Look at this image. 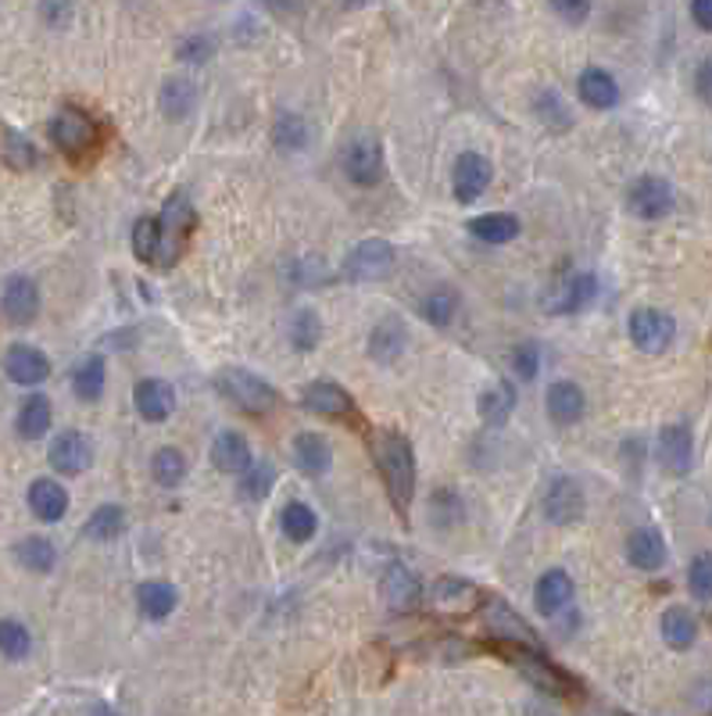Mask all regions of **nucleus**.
Returning a JSON list of instances; mask_svg holds the SVG:
<instances>
[{"mask_svg":"<svg viewBox=\"0 0 712 716\" xmlns=\"http://www.w3.org/2000/svg\"><path fill=\"white\" fill-rule=\"evenodd\" d=\"M373 459L395 509L404 513L415 498V452L409 437L398 434V430H379V434H373Z\"/></svg>","mask_w":712,"mask_h":716,"instance_id":"1","label":"nucleus"},{"mask_svg":"<svg viewBox=\"0 0 712 716\" xmlns=\"http://www.w3.org/2000/svg\"><path fill=\"white\" fill-rule=\"evenodd\" d=\"M158 230H162V258H158V269H168L179 262V255L187 251L190 233L198 230V212H193L187 194H172L162 215H158Z\"/></svg>","mask_w":712,"mask_h":716,"instance_id":"2","label":"nucleus"},{"mask_svg":"<svg viewBox=\"0 0 712 716\" xmlns=\"http://www.w3.org/2000/svg\"><path fill=\"white\" fill-rule=\"evenodd\" d=\"M215 387H218V394H223L226 402H233L240 412H248V416H265V412L276 409L273 384H265L262 376H254V373H248V369H240V366L223 369V373L215 376Z\"/></svg>","mask_w":712,"mask_h":716,"instance_id":"3","label":"nucleus"},{"mask_svg":"<svg viewBox=\"0 0 712 716\" xmlns=\"http://www.w3.org/2000/svg\"><path fill=\"white\" fill-rule=\"evenodd\" d=\"M51 140L58 144L61 155L68 158H86L93 155V147L101 144V129H97V122L86 115L83 108L76 104H65L51 119Z\"/></svg>","mask_w":712,"mask_h":716,"instance_id":"4","label":"nucleus"},{"mask_svg":"<svg viewBox=\"0 0 712 716\" xmlns=\"http://www.w3.org/2000/svg\"><path fill=\"white\" fill-rule=\"evenodd\" d=\"M395 266H398L395 248H390L387 240L370 237V240L354 244L340 269L351 283H370V280H387L390 273H395Z\"/></svg>","mask_w":712,"mask_h":716,"instance_id":"5","label":"nucleus"},{"mask_svg":"<svg viewBox=\"0 0 712 716\" xmlns=\"http://www.w3.org/2000/svg\"><path fill=\"white\" fill-rule=\"evenodd\" d=\"M343 176L359 187H373V183L384 180V147L373 137V133H354L340 155Z\"/></svg>","mask_w":712,"mask_h":716,"instance_id":"6","label":"nucleus"},{"mask_svg":"<svg viewBox=\"0 0 712 716\" xmlns=\"http://www.w3.org/2000/svg\"><path fill=\"white\" fill-rule=\"evenodd\" d=\"M484 631L495 641H505V645H512V649H541L534 627L526 624L512 606H505L501 598L484 602Z\"/></svg>","mask_w":712,"mask_h":716,"instance_id":"7","label":"nucleus"},{"mask_svg":"<svg viewBox=\"0 0 712 716\" xmlns=\"http://www.w3.org/2000/svg\"><path fill=\"white\" fill-rule=\"evenodd\" d=\"M509 659L526 674V681L537 684L541 691H548V695H562V699L576 695V681L566 670H559L555 663H548L541 656V649H512L509 645Z\"/></svg>","mask_w":712,"mask_h":716,"instance_id":"8","label":"nucleus"},{"mask_svg":"<svg viewBox=\"0 0 712 716\" xmlns=\"http://www.w3.org/2000/svg\"><path fill=\"white\" fill-rule=\"evenodd\" d=\"M426 602H429V609L440 616H470L473 609L484 606V595H480V588L470 584L465 577H440L429 584Z\"/></svg>","mask_w":712,"mask_h":716,"instance_id":"9","label":"nucleus"},{"mask_svg":"<svg viewBox=\"0 0 712 716\" xmlns=\"http://www.w3.org/2000/svg\"><path fill=\"white\" fill-rule=\"evenodd\" d=\"M673 337H677V323H673L666 312H659V308H637L630 316V341L645 355L666 351Z\"/></svg>","mask_w":712,"mask_h":716,"instance_id":"10","label":"nucleus"},{"mask_svg":"<svg viewBox=\"0 0 712 716\" xmlns=\"http://www.w3.org/2000/svg\"><path fill=\"white\" fill-rule=\"evenodd\" d=\"M627 208L645 222H655L673 212V187L659 176H641L630 183L627 190Z\"/></svg>","mask_w":712,"mask_h":716,"instance_id":"11","label":"nucleus"},{"mask_svg":"<svg viewBox=\"0 0 712 716\" xmlns=\"http://www.w3.org/2000/svg\"><path fill=\"white\" fill-rule=\"evenodd\" d=\"M655 459L666 469L670 477H684L691 469L695 459V437L687 423H670L659 430V444H655Z\"/></svg>","mask_w":712,"mask_h":716,"instance_id":"12","label":"nucleus"},{"mask_svg":"<svg viewBox=\"0 0 712 716\" xmlns=\"http://www.w3.org/2000/svg\"><path fill=\"white\" fill-rule=\"evenodd\" d=\"M545 516H548V523H555V527H570V523L580 520V516H584V491H580V484L570 480V477L551 480L548 491H545Z\"/></svg>","mask_w":712,"mask_h":716,"instance_id":"13","label":"nucleus"},{"mask_svg":"<svg viewBox=\"0 0 712 716\" xmlns=\"http://www.w3.org/2000/svg\"><path fill=\"white\" fill-rule=\"evenodd\" d=\"M379 595H384V602L395 613H412L423 602V584L409 566L395 563V566H387L384 580H379Z\"/></svg>","mask_w":712,"mask_h":716,"instance_id":"14","label":"nucleus"},{"mask_svg":"<svg viewBox=\"0 0 712 716\" xmlns=\"http://www.w3.org/2000/svg\"><path fill=\"white\" fill-rule=\"evenodd\" d=\"M490 176H495V169L484 155L476 151H465L455 158V172H451V187H455V197L462 205L476 201L487 187H490Z\"/></svg>","mask_w":712,"mask_h":716,"instance_id":"15","label":"nucleus"},{"mask_svg":"<svg viewBox=\"0 0 712 716\" xmlns=\"http://www.w3.org/2000/svg\"><path fill=\"white\" fill-rule=\"evenodd\" d=\"M595 294H598V280L591 273H570L555 280V287L545 294V301L551 312H580V308L595 301Z\"/></svg>","mask_w":712,"mask_h":716,"instance_id":"16","label":"nucleus"},{"mask_svg":"<svg viewBox=\"0 0 712 716\" xmlns=\"http://www.w3.org/2000/svg\"><path fill=\"white\" fill-rule=\"evenodd\" d=\"M4 369L22 387H36L51 376V362H47V355L40 348H33V344H11L4 351Z\"/></svg>","mask_w":712,"mask_h":716,"instance_id":"17","label":"nucleus"},{"mask_svg":"<svg viewBox=\"0 0 712 716\" xmlns=\"http://www.w3.org/2000/svg\"><path fill=\"white\" fill-rule=\"evenodd\" d=\"M47 459H51L54 473L76 477V473H83V469H90L93 452H90V441H86L83 434H76V430H68V434L54 437L51 455H47Z\"/></svg>","mask_w":712,"mask_h":716,"instance_id":"18","label":"nucleus"},{"mask_svg":"<svg viewBox=\"0 0 712 716\" xmlns=\"http://www.w3.org/2000/svg\"><path fill=\"white\" fill-rule=\"evenodd\" d=\"M40 312V291L29 276H8L4 283V316L8 323L26 326Z\"/></svg>","mask_w":712,"mask_h":716,"instance_id":"19","label":"nucleus"},{"mask_svg":"<svg viewBox=\"0 0 712 716\" xmlns=\"http://www.w3.org/2000/svg\"><path fill=\"white\" fill-rule=\"evenodd\" d=\"M304 409H312L315 416H329V419H348L354 416V402L351 394L340 384H329V380H315V384L304 387Z\"/></svg>","mask_w":712,"mask_h":716,"instance_id":"20","label":"nucleus"},{"mask_svg":"<svg viewBox=\"0 0 712 716\" xmlns=\"http://www.w3.org/2000/svg\"><path fill=\"white\" fill-rule=\"evenodd\" d=\"M133 402H137V412L147 423H162V419L176 412V391H172V384H165V380H140Z\"/></svg>","mask_w":712,"mask_h":716,"instance_id":"21","label":"nucleus"},{"mask_svg":"<svg viewBox=\"0 0 712 716\" xmlns=\"http://www.w3.org/2000/svg\"><path fill=\"white\" fill-rule=\"evenodd\" d=\"M666 541H662L659 530L652 527H641L634 530V534L627 538V559L630 566H637V570H662V563H666Z\"/></svg>","mask_w":712,"mask_h":716,"instance_id":"22","label":"nucleus"},{"mask_svg":"<svg viewBox=\"0 0 712 716\" xmlns=\"http://www.w3.org/2000/svg\"><path fill=\"white\" fill-rule=\"evenodd\" d=\"M548 416L555 419L559 427H570V423H580V416L587 409V398L584 391L570 384V380H559V384L548 387Z\"/></svg>","mask_w":712,"mask_h":716,"instance_id":"23","label":"nucleus"},{"mask_svg":"<svg viewBox=\"0 0 712 716\" xmlns=\"http://www.w3.org/2000/svg\"><path fill=\"white\" fill-rule=\"evenodd\" d=\"M212 462L215 469H223V473H248L251 444L243 441V434H237V430H223V434L212 441Z\"/></svg>","mask_w":712,"mask_h":716,"instance_id":"24","label":"nucleus"},{"mask_svg":"<svg viewBox=\"0 0 712 716\" xmlns=\"http://www.w3.org/2000/svg\"><path fill=\"white\" fill-rule=\"evenodd\" d=\"M293 459H298L301 473L309 477H323L329 473V466H334V448H329V441L323 434H298L293 437Z\"/></svg>","mask_w":712,"mask_h":716,"instance_id":"25","label":"nucleus"},{"mask_svg":"<svg viewBox=\"0 0 712 716\" xmlns=\"http://www.w3.org/2000/svg\"><path fill=\"white\" fill-rule=\"evenodd\" d=\"M29 509L36 513V520L43 523H58L68 509V491L58 484V480H33L29 487Z\"/></svg>","mask_w":712,"mask_h":716,"instance_id":"26","label":"nucleus"},{"mask_svg":"<svg viewBox=\"0 0 712 716\" xmlns=\"http://www.w3.org/2000/svg\"><path fill=\"white\" fill-rule=\"evenodd\" d=\"M573 598V580L562 570H548L534 588V602L545 616H555L559 609H566Z\"/></svg>","mask_w":712,"mask_h":716,"instance_id":"27","label":"nucleus"},{"mask_svg":"<svg viewBox=\"0 0 712 716\" xmlns=\"http://www.w3.org/2000/svg\"><path fill=\"white\" fill-rule=\"evenodd\" d=\"M576 90H580V101L587 108H598V111L616 108V101H620V86L605 69H587L580 83H576Z\"/></svg>","mask_w":712,"mask_h":716,"instance_id":"28","label":"nucleus"},{"mask_svg":"<svg viewBox=\"0 0 712 716\" xmlns=\"http://www.w3.org/2000/svg\"><path fill=\"white\" fill-rule=\"evenodd\" d=\"M659 631H662V638H666V645H670V649L684 652V649H691V645H695V638H698V620L691 616V609H684V606H670L666 613H662Z\"/></svg>","mask_w":712,"mask_h":716,"instance_id":"29","label":"nucleus"},{"mask_svg":"<svg viewBox=\"0 0 712 716\" xmlns=\"http://www.w3.org/2000/svg\"><path fill=\"white\" fill-rule=\"evenodd\" d=\"M404 326L398 319H384V323H376L373 333H370V358H376L379 366H390L395 358L404 351Z\"/></svg>","mask_w":712,"mask_h":716,"instance_id":"30","label":"nucleus"},{"mask_svg":"<svg viewBox=\"0 0 712 716\" xmlns=\"http://www.w3.org/2000/svg\"><path fill=\"white\" fill-rule=\"evenodd\" d=\"M176 588L165 584V580H147V584L137 588V606L147 620H165V616L176 609Z\"/></svg>","mask_w":712,"mask_h":716,"instance_id":"31","label":"nucleus"},{"mask_svg":"<svg viewBox=\"0 0 712 716\" xmlns=\"http://www.w3.org/2000/svg\"><path fill=\"white\" fill-rule=\"evenodd\" d=\"M104 358L101 355H86L83 362L72 369V391L79 394L83 402H97L104 394Z\"/></svg>","mask_w":712,"mask_h":716,"instance_id":"32","label":"nucleus"},{"mask_svg":"<svg viewBox=\"0 0 712 716\" xmlns=\"http://www.w3.org/2000/svg\"><path fill=\"white\" fill-rule=\"evenodd\" d=\"M198 104V86L187 76H168L162 86V111L165 119H187L190 108Z\"/></svg>","mask_w":712,"mask_h":716,"instance_id":"33","label":"nucleus"},{"mask_svg":"<svg viewBox=\"0 0 712 716\" xmlns=\"http://www.w3.org/2000/svg\"><path fill=\"white\" fill-rule=\"evenodd\" d=\"M470 233L480 237L484 244H509L520 237V219L505 215V212H487V215H476L470 222Z\"/></svg>","mask_w":712,"mask_h":716,"instance_id":"34","label":"nucleus"},{"mask_svg":"<svg viewBox=\"0 0 712 716\" xmlns=\"http://www.w3.org/2000/svg\"><path fill=\"white\" fill-rule=\"evenodd\" d=\"M51 430V402L47 394H29L18 412V434L26 441H40Z\"/></svg>","mask_w":712,"mask_h":716,"instance_id":"35","label":"nucleus"},{"mask_svg":"<svg viewBox=\"0 0 712 716\" xmlns=\"http://www.w3.org/2000/svg\"><path fill=\"white\" fill-rule=\"evenodd\" d=\"M476 409H480V419H484V423L501 427V423H505V419L512 416V409H515V394H512V387H505V384H495L490 391L480 394Z\"/></svg>","mask_w":712,"mask_h":716,"instance_id":"36","label":"nucleus"},{"mask_svg":"<svg viewBox=\"0 0 712 716\" xmlns=\"http://www.w3.org/2000/svg\"><path fill=\"white\" fill-rule=\"evenodd\" d=\"M279 527H284V534L290 541H312L318 520H315V513L304 502H287L284 513H279Z\"/></svg>","mask_w":712,"mask_h":716,"instance_id":"37","label":"nucleus"},{"mask_svg":"<svg viewBox=\"0 0 712 716\" xmlns=\"http://www.w3.org/2000/svg\"><path fill=\"white\" fill-rule=\"evenodd\" d=\"M122 530H126V513H122V505H101V509L86 520L83 534L90 541H112Z\"/></svg>","mask_w":712,"mask_h":716,"instance_id":"38","label":"nucleus"},{"mask_svg":"<svg viewBox=\"0 0 712 716\" xmlns=\"http://www.w3.org/2000/svg\"><path fill=\"white\" fill-rule=\"evenodd\" d=\"M133 251H137L140 262L158 266V258H162V230H158V219L143 215L137 226H133Z\"/></svg>","mask_w":712,"mask_h":716,"instance_id":"39","label":"nucleus"},{"mask_svg":"<svg viewBox=\"0 0 712 716\" xmlns=\"http://www.w3.org/2000/svg\"><path fill=\"white\" fill-rule=\"evenodd\" d=\"M15 555H18V563L26 566V570H33V573L54 570V559H58L54 545L47 538H40V534H33V538L22 541V545L15 548Z\"/></svg>","mask_w":712,"mask_h":716,"instance_id":"40","label":"nucleus"},{"mask_svg":"<svg viewBox=\"0 0 712 716\" xmlns=\"http://www.w3.org/2000/svg\"><path fill=\"white\" fill-rule=\"evenodd\" d=\"M151 473L162 487H176L187 477V459H183L179 448H158L151 459Z\"/></svg>","mask_w":712,"mask_h":716,"instance_id":"41","label":"nucleus"},{"mask_svg":"<svg viewBox=\"0 0 712 716\" xmlns=\"http://www.w3.org/2000/svg\"><path fill=\"white\" fill-rule=\"evenodd\" d=\"M455 308H459V298L451 291H434L426 294L420 301V316L426 319L429 326H448L451 319H455Z\"/></svg>","mask_w":712,"mask_h":716,"instance_id":"42","label":"nucleus"},{"mask_svg":"<svg viewBox=\"0 0 712 716\" xmlns=\"http://www.w3.org/2000/svg\"><path fill=\"white\" fill-rule=\"evenodd\" d=\"M0 649H4V659H11V663L26 659L29 649H33V638L26 631V624H18V620H11L8 616V620L0 624Z\"/></svg>","mask_w":712,"mask_h":716,"instance_id":"43","label":"nucleus"},{"mask_svg":"<svg viewBox=\"0 0 712 716\" xmlns=\"http://www.w3.org/2000/svg\"><path fill=\"white\" fill-rule=\"evenodd\" d=\"M4 165L15 169V172L36 165V147H33V140L22 137V133L11 129V126L4 129Z\"/></svg>","mask_w":712,"mask_h":716,"instance_id":"44","label":"nucleus"},{"mask_svg":"<svg viewBox=\"0 0 712 716\" xmlns=\"http://www.w3.org/2000/svg\"><path fill=\"white\" fill-rule=\"evenodd\" d=\"M318 333H323V323H318V316L312 308H301V312L290 319V341L298 351H312L318 344Z\"/></svg>","mask_w":712,"mask_h":716,"instance_id":"45","label":"nucleus"},{"mask_svg":"<svg viewBox=\"0 0 712 716\" xmlns=\"http://www.w3.org/2000/svg\"><path fill=\"white\" fill-rule=\"evenodd\" d=\"M687 588H691L695 598L702 602L712 598V552H702L691 559V566H687Z\"/></svg>","mask_w":712,"mask_h":716,"instance_id":"46","label":"nucleus"},{"mask_svg":"<svg viewBox=\"0 0 712 716\" xmlns=\"http://www.w3.org/2000/svg\"><path fill=\"white\" fill-rule=\"evenodd\" d=\"M273 480H276L273 466H268V462H254L248 473H243V480H240V495L243 498H265L268 491H273Z\"/></svg>","mask_w":712,"mask_h":716,"instance_id":"47","label":"nucleus"},{"mask_svg":"<svg viewBox=\"0 0 712 716\" xmlns=\"http://www.w3.org/2000/svg\"><path fill=\"white\" fill-rule=\"evenodd\" d=\"M273 137H276V147H284V151H301L304 137H309V129H304V122L298 115H284V119L276 122Z\"/></svg>","mask_w":712,"mask_h":716,"instance_id":"48","label":"nucleus"},{"mask_svg":"<svg viewBox=\"0 0 712 716\" xmlns=\"http://www.w3.org/2000/svg\"><path fill=\"white\" fill-rule=\"evenodd\" d=\"M537 366H541V348H537V344H530V341L515 344V348H512V369H515V376L534 380V376H537Z\"/></svg>","mask_w":712,"mask_h":716,"instance_id":"49","label":"nucleus"},{"mask_svg":"<svg viewBox=\"0 0 712 716\" xmlns=\"http://www.w3.org/2000/svg\"><path fill=\"white\" fill-rule=\"evenodd\" d=\"M537 115H541V119H551V126H555V129L570 126V122H573V119H570V111H566V104H562L551 90L537 97Z\"/></svg>","mask_w":712,"mask_h":716,"instance_id":"50","label":"nucleus"},{"mask_svg":"<svg viewBox=\"0 0 712 716\" xmlns=\"http://www.w3.org/2000/svg\"><path fill=\"white\" fill-rule=\"evenodd\" d=\"M551 11L570 22V26H580V22L591 15V0H551Z\"/></svg>","mask_w":712,"mask_h":716,"instance_id":"51","label":"nucleus"},{"mask_svg":"<svg viewBox=\"0 0 712 716\" xmlns=\"http://www.w3.org/2000/svg\"><path fill=\"white\" fill-rule=\"evenodd\" d=\"M212 51H215V44L208 40V36H190V40H183L179 58L183 61H204V58H212Z\"/></svg>","mask_w":712,"mask_h":716,"instance_id":"52","label":"nucleus"},{"mask_svg":"<svg viewBox=\"0 0 712 716\" xmlns=\"http://www.w3.org/2000/svg\"><path fill=\"white\" fill-rule=\"evenodd\" d=\"M40 15H43L47 26H65L68 15H72V0H43Z\"/></svg>","mask_w":712,"mask_h":716,"instance_id":"53","label":"nucleus"},{"mask_svg":"<svg viewBox=\"0 0 712 716\" xmlns=\"http://www.w3.org/2000/svg\"><path fill=\"white\" fill-rule=\"evenodd\" d=\"M695 90H698V97L712 108V54L698 65V72H695Z\"/></svg>","mask_w":712,"mask_h":716,"instance_id":"54","label":"nucleus"},{"mask_svg":"<svg viewBox=\"0 0 712 716\" xmlns=\"http://www.w3.org/2000/svg\"><path fill=\"white\" fill-rule=\"evenodd\" d=\"M691 18L705 33H712V0H691Z\"/></svg>","mask_w":712,"mask_h":716,"instance_id":"55","label":"nucleus"},{"mask_svg":"<svg viewBox=\"0 0 712 716\" xmlns=\"http://www.w3.org/2000/svg\"><path fill=\"white\" fill-rule=\"evenodd\" d=\"M262 4H265L268 11H276V15H284V11L293 8V0H262Z\"/></svg>","mask_w":712,"mask_h":716,"instance_id":"56","label":"nucleus"},{"mask_svg":"<svg viewBox=\"0 0 712 716\" xmlns=\"http://www.w3.org/2000/svg\"><path fill=\"white\" fill-rule=\"evenodd\" d=\"M86 716H118V713H115L112 706H93V709L86 713Z\"/></svg>","mask_w":712,"mask_h":716,"instance_id":"57","label":"nucleus"},{"mask_svg":"<svg viewBox=\"0 0 712 716\" xmlns=\"http://www.w3.org/2000/svg\"><path fill=\"white\" fill-rule=\"evenodd\" d=\"M340 4H343V8H362L365 0H340Z\"/></svg>","mask_w":712,"mask_h":716,"instance_id":"58","label":"nucleus"}]
</instances>
